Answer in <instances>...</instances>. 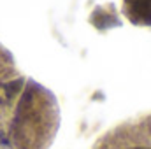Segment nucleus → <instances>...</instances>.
I'll use <instances>...</instances> for the list:
<instances>
[{
  "mask_svg": "<svg viewBox=\"0 0 151 149\" xmlns=\"http://www.w3.org/2000/svg\"><path fill=\"white\" fill-rule=\"evenodd\" d=\"M123 14L130 23L151 28V0H123Z\"/></svg>",
  "mask_w": 151,
  "mask_h": 149,
  "instance_id": "3",
  "label": "nucleus"
},
{
  "mask_svg": "<svg viewBox=\"0 0 151 149\" xmlns=\"http://www.w3.org/2000/svg\"><path fill=\"white\" fill-rule=\"evenodd\" d=\"M60 123L55 95L16 65L0 72V149H47Z\"/></svg>",
  "mask_w": 151,
  "mask_h": 149,
  "instance_id": "1",
  "label": "nucleus"
},
{
  "mask_svg": "<svg viewBox=\"0 0 151 149\" xmlns=\"http://www.w3.org/2000/svg\"><path fill=\"white\" fill-rule=\"evenodd\" d=\"M93 149H151V114L116 126Z\"/></svg>",
  "mask_w": 151,
  "mask_h": 149,
  "instance_id": "2",
  "label": "nucleus"
}]
</instances>
